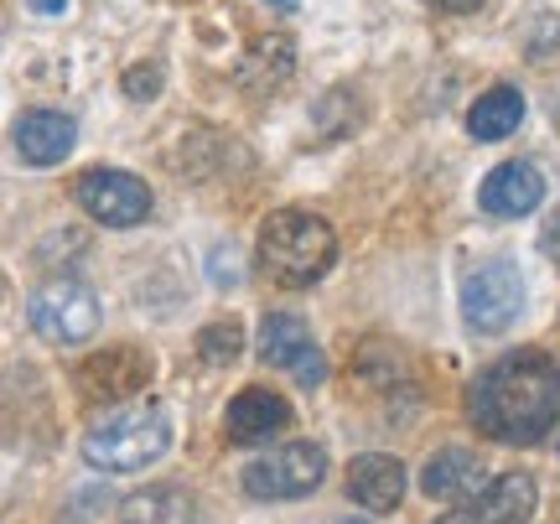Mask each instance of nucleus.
<instances>
[{
	"label": "nucleus",
	"mask_w": 560,
	"mask_h": 524,
	"mask_svg": "<svg viewBox=\"0 0 560 524\" xmlns=\"http://www.w3.org/2000/svg\"><path fill=\"white\" fill-rule=\"evenodd\" d=\"M467 416L503 446L545 442V431L560 421V363L535 348L493 359L467 389Z\"/></svg>",
	"instance_id": "obj_1"
},
{
	"label": "nucleus",
	"mask_w": 560,
	"mask_h": 524,
	"mask_svg": "<svg viewBox=\"0 0 560 524\" xmlns=\"http://www.w3.org/2000/svg\"><path fill=\"white\" fill-rule=\"evenodd\" d=\"M260 265L276 286L306 291V286H317L338 265V234H332V223L322 219V213L280 208L260 229Z\"/></svg>",
	"instance_id": "obj_2"
},
{
	"label": "nucleus",
	"mask_w": 560,
	"mask_h": 524,
	"mask_svg": "<svg viewBox=\"0 0 560 524\" xmlns=\"http://www.w3.org/2000/svg\"><path fill=\"white\" fill-rule=\"evenodd\" d=\"M172 446V421L161 405H120L83 436V457L104 473H140Z\"/></svg>",
	"instance_id": "obj_3"
},
{
	"label": "nucleus",
	"mask_w": 560,
	"mask_h": 524,
	"mask_svg": "<svg viewBox=\"0 0 560 524\" xmlns=\"http://www.w3.org/2000/svg\"><path fill=\"white\" fill-rule=\"evenodd\" d=\"M26 317H32V327H37L47 343L79 348L100 333V296L83 281H73V276H58V281H47L32 291Z\"/></svg>",
	"instance_id": "obj_4"
},
{
	"label": "nucleus",
	"mask_w": 560,
	"mask_h": 524,
	"mask_svg": "<svg viewBox=\"0 0 560 524\" xmlns=\"http://www.w3.org/2000/svg\"><path fill=\"white\" fill-rule=\"evenodd\" d=\"M322 478H327V452H322L317 442H285L280 452H270V457L244 467V493L276 504V499L312 493Z\"/></svg>",
	"instance_id": "obj_5"
},
{
	"label": "nucleus",
	"mask_w": 560,
	"mask_h": 524,
	"mask_svg": "<svg viewBox=\"0 0 560 524\" xmlns=\"http://www.w3.org/2000/svg\"><path fill=\"white\" fill-rule=\"evenodd\" d=\"M524 306V276L509 260H488L462 281V317L472 333H503L514 327Z\"/></svg>",
	"instance_id": "obj_6"
},
{
	"label": "nucleus",
	"mask_w": 560,
	"mask_h": 524,
	"mask_svg": "<svg viewBox=\"0 0 560 524\" xmlns=\"http://www.w3.org/2000/svg\"><path fill=\"white\" fill-rule=\"evenodd\" d=\"M79 202L89 219L109 223V229H136L151 219V187L136 172H115V166H94L79 177Z\"/></svg>",
	"instance_id": "obj_7"
},
{
	"label": "nucleus",
	"mask_w": 560,
	"mask_h": 524,
	"mask_svg": "<svg viewBox=\"0 0 560 524\" xmlns=\"http://www.w3.org/2000/svg\"><path fill=\"white\" fill-rule=\"evenodd\" d=\"M260 359L270 363V369H291L306 389L322 384V374H327L317 338H312V327L301 323L296 312H270L260 323Z\"/></svg>",
	"instance_id": "obj_8"
},
{
	"label": "nucleus",
	"mask_w": 560,
	"mask_h": 524,
	"mask_svg": "<svg viewBox=\"0 0 560 524\" xmlns=\"http://www.w3.org/2000/svg\"><path fill=\"white\" fill-rule=\"evenodd\" d=\"M151 384V359L140 348H100L79 363V389L89 400H130Z\"/></svg>",
	"instance_id": "obj_9"
},
{
	"label": "nucleus",
	"mask_w": 560,
	"mask_h": 524,
	"mask_svg": "<svg viewBox=\"0 0 560 524\" xmlns=\"http://www.w3.org/2000/svg\"><path fill=\"white\" fill-rule=\"evenodd\" d=\"M535 499H540V488H535L529 473H503V478L482 488L478 499H467L457 514H446L436 524H524L535 514Z\"/></svg>",
	"instance_id": "obj_10"
},
{
	"label": "nucleus",
	"mask_w": 560,
	"mask_h": 524,
	"mask_svg": "<svg viewBox=\"0 0 560 524\" xmlns=\"http://www.w3.org/2000/svg\"><path fill=\"white\" fill-rule=\"evenodd\" d=\"M482 208L493 213V219H524V213H535L545 202V177L540 166L529 162H503L488 172V182H482Z\"/></svg>",
	"instance_id": "obj_11"
},
{
	"label": "nucleus",
	"mask_w": 560,
	"mask_h": 524,
	"mask_svg": "<svg viewBox=\"0 0 560 524\" xmlns=\"http://www.w3.org/2000/svg\"><path fill=\"white\" fill-rule=\"evenodd\" d=\"M11 141H16V156L26 166H58L62 156L73 151L79 130H73V120L58 115V109H26L16 120V130H11Z\"/></svg>",
	"instance_id": "obj_12"
},
{
	"label": "nucleus",
	"mask_w": 560,
	"mask_h": 524,
	"mask_svg": "<svg viewBox=\"0 0 560 524\" xmlns=\"http://www.w3.org/2000/svg\"><path fill=\"white\" fill-rule=\"evenodd\" d=\"M348 499L363 504L369 514H389L405 499V463L384 457V452H363L348 463Z\"/></svg>",
	"instance_id": "obj_13"
},
{
	"label": "nucleus",
	"mask_w": 560,
	"mask_h": 524,
	"mask_svg": "<svg viewBox=\"0 0 560 524\" xmlns=\"http://www.w3.org/2000/svg\"><path fill=\"white\" fill-rule=\"evenodd\" d=\"M285 426H291V405L280 400L276 389H244V395H234V405H229V436L240 446L276 442Z\"/></svg>",
	"instance_id": "obj_14"
},
{
	"label": "nucleus",
	"mask_w": 560,
	"mask_h": 524,
	"mask_svg": "<svg viewBox=\"0 0 560 524\" xmlns=\"http://www.w3.org/2000/svg\"><path fill=\"white\" fill-rule=\"evenodd\" d=\"M296 73V42L285 37V32H265L244 47L240 58V83L249 94H276L280 83H291Z\"/></svg>",
	"instance_id": "obj_15"
},
{
	"label": "nucleus",
	"mask_w": 560,
	"mask_h": 524,
	"mask_svg": "<svg viewBox=\"0 0 560 524\" xmlns=\"http://www.w3.org/2000/svg\"><path fill=\"white\" fill-rule=\"evenodd\" d=\"M120 524H198V499L172 484L140 488L120 504Z\"/></svg>",
	"instance_id": "obj_16"
},
{
	"label": "nucleus",
	"mask_w": 560,
	"mask_h": 524,
	"mask_svg": "<svg viewBox=\"0 0 560 524\" xmlns=\"http://www.w3.org/2000/svg\"><path fill=\"white\" fill-rule=\"evenodd\" d=\"M524 120V94L514 83H499V89H488L482 100H472L467 109V130L478 136V141H503V136H514Z\"/></svg>",
	"instance_id": "obj_17"
},
{
	"label": "nucleus",
	"mask_w": 560,
	"mask_h": 524,
	"mask_svg": "<svg viewBox=\"0 0 560 524\" xmlns=\"http://www.w3.org/2000/svg\"><path fill=\"white\" fill-rule=\"evenodd\" d=\"M478 478H482V463L467 446H446V452H436L431 463L420 467V488H425L431 499H462Z\"/></svg>",
	"instance_id": "obj_18"
},
{
	"label": "nucleus",
	"mask_w": 560,
	"mask_h": 524,
	"mask_svg": "<svg viewBox=\"0 0 560 524\" xmlns=\"http://www.w3.org/2000/svg\"><path fill=\"white\" fill-rule=\"evenodd\" d=\"M240 348H244L240 323H213V327H202V333H198V359L213 363V369L234 363V359H240Z\"/></svg>",
	"instance_id": "obj_19"
},
{
	"label": "nucleus",
	"mask_w": 560,
	"mask_h": 524,
	"mask_svg": "<svg viewBox=\"0 0 560 524\" xmlns=\"http://www.w3.org/2000/svg\"><path fill=\"white\" fill-rule=\"evenodd\" d=\"M156 89H161L156 68H130V73H125V94H130V100H151Z\"/></svg>",
	"instance_id": "obj_20"
},
{
	"label": "nucleus",
	"mask_w": 560,
	"mask_h": 524,
	"mask_svg": "<svg viewBox=\"0 0 560 524\" xmlns=\"http://www.w3.org/2000/svg\"><path fill=\"white\" fill-rule=\"evenodd\" d=\"M234 260H240V249H234V244H219V249H213V270H208V276H213L219 286H234V276H244V270H234Z\"/></svg>",
	"instance_id": "obj_21"
},
{
	"label": "nucleus",
	"mask_w": 560,
	"mask_h": 524,
	"mask_svg": "<svg viewBox=\"0 0 560 524\" xmlns=\"http://www.w3.org/2000/svg\"><path fill=\"white\" fill-rule=\"evenodd\" d=\"M540 249H545V255H550V260L560 265V208H556V213H550V219H545V229H540Z\"/></svg>",
	"instance_id": "obj_22"
},
{
	"label": "nucleus",
	"mask_w": 560,
	"mask_h": 524,
	"mask_svg": "<svg viewBox=\"0 0 560 524\" xmlns=\"http://www.w3.org/2000/svg\"><path fill=\"white\" fill-rule=\"evenodd\" d=\"M436 11H452V16H467V11H478L482 0H431Z\"/></svg>",
	"instance_id": "obj_23"
},
{
	"label": "nucleus",
	"mask_w": 560,
	"mask_h": 524,
	"mask_svg": "<svg viewBox=\"0 0 560 524\" xmlns=\"http://www.w3.org/2000/svg\"><path fill=\"white\" fill-rule=\"evenodd\" d=\"M32 11H42V16H58L62 0H32Z\"/></svg>",
	"instance_id": "obj_24"
},
{
	"label": "nucleus",
	"mask_w": 560,
	"mask_h": 524,
	"mask_svg": "<svg viewBox=\"0 0 560 524\" xmlns=\"http://www.w3.org/2000/svg\"><path fill=\"white\" fill-rule=\"evenodd\" d=\"M270 5H280V11H296V0H270Z\"/></svg>",
	"instance_id": "obj_25"
},
{
	"label": "nucleus",
	"mask_w": 560,
	"mask_h": 524,
	"mask_svg": "<svg viewBox=\"0 0 560 524\" xmlns=\"http://www.w3.org/2000/svg\"><path fill=\"white\" fill-rule=\"evenodd\" d=\"M342 524H369V520H342Z\"/></svg>",
	"instance_id": "obj_26"
},
{
	"label": "nucleus",
	"mask_w": 560,
	"mask_h": 524,
	"mask_svg": "<svg viewBox=\"0 0 560 524\" xmlns=\"http://www.w3.org/2000/svg\"><path fill=\"white\" fill-rule=\"evenodd\" d=\"M556 120H560V109H556Z\"/></svg>",
	"instance_id": "obj_27"
}]
</instances>
